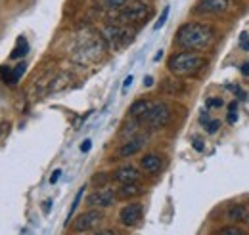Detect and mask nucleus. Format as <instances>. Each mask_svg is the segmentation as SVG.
I'll use <instances>...</instances> for the list:
<instances>
[{"instance_id": "nucleus-1", "label": "nucleus", "mask_w": 249, "mask_h": 235, "mask_svg": "<svg viewBox=\"0 0 249 235\" xmlns=\"http://www.w3.org/2000/svg\"><path fill=\"white\" fill-rule=\"evenodd\" d=\"M215 38V29L207 23L201 21H190L186 25H182L177 33V44L184 50H205L209 48V44Z\"/></svg>"}, {"instance_id": "nucleus-2", "label": "nucleus", "mask_w": 249, "mask_h": 235, "mask_svg": "<svg viewBox=\"0 0 249 235\" xmlns=\"http://www.w3.org/2000/svg\"><path fill=\"white\" fill-rule=\"evenodd\" d=\"M205 65V58L197 52L192 50H182L173 54L167 59V69L175 75V77H192L196 75L201 67Z\"/></svg>"}, {"instance_id": "nucleus-3", "label": "nucleus", "mask_w": 249, "mask_h": 235, "mask_svg": "<svg viewBox=\"0 0 249 235\" xmlns=\"http://www.w3.org/2000/svg\"><path fill=\"white\" fill-rule=\"evenodd\" d=\"M150 12H152V6L146 2H128L124 8L117 12V19L124 25H134V23L146 21Z\"/></svg>"}, {"instance_id": "nucleus-4", "label": "nucleus", "mask_w": 249, "mask_h": 235, "mask_svg": "<svg viewBox=\"0 0 249 235\" xmlns=\"http://www.w3.org/2000/svg\"><path fill=\"white\" fill-rule=\"evenodd\" d=\"M102 36L106 38V42L113 48V50H119L126 46L132 38H134V31L132 29H126V27H121L117 23H109L102 29Z\"/></svg>"}, {"instance_id": "nucleus-5", "label": "nucleus", "mask_w": 249, "mask_h": 235, "mask_svg": "<svg viewBox=\"0 0 249 235\" xmlns=\"http://www.w3.org/2000/svg\"><path fill=\"white\" fill-rule=\"evenodd\" d=\"M142 122L148 126V128H163L165 124H169L171 120V109L167 103H152V107L142 115Z\"/></svg>"}, {"instance_id": "nucleus-6", "label": "nucleus", "mask_w": 249, "mask_h": 235, "mask_svg": "<svg viewBox=\"0 0 249 235\" xmlns=\"http://www.w3.org/2000/svg\"><path fill=\"white\" fill-rule=\"evenodd\" d=\"M102 220H104L102 210H98V208H90V210L83 212V214L73 222V232H77V234L90 232V230H94Z\"/></svg>"}, {"instance_id": "nucleus-7", "label": "nucleus", "mask_w": 249, "mask_h": 235, "mask_svg": "<svg viewBox=\"0 0 249 235\" xmlns=\"http://www.w3.org/2000/svg\"><path fill=\"white\" fill-rule=\"evenodd\" d=\"M115 199H117V193L109 187H104V189H96L87 197V205L94 208H107L115 203Z\"/></svg>"}, {"instance_id": "nucleus-8", "label": "nucleus", "mask_w": 249, "mask_h": 235, "mask_svg": "<svg viewBox=\"0 0 249 235\" xmlns=\"http://www.w3.org/2000/svg\"><path fill=\"white\" fill-rule=\"evenodd\" d=\"M140 218H142V205H138V203H128L119 212V220H121V224L126 226V228L136 226L140 222Z\"/></svg>"}, {"instance_id": "nucleus-9", "label": "nucleus", "mask_w": 249, "mask_h": 235, "mask_svg": "<svg viewBox=\"0 0 249 235\" xmlns=\"http://www.w3.org/2000/svg\"><path fill=\"white\" fill-rule=\"evenodd\" d=\"M230 8V0H199L194 8L196 14H224Z\"/></svg>"}, {"instance_id": "nucleus-10", "label": "nucleus", "mask_w": 249, "mask_h": 235, "mask_svg": "<svg viewBox=\"0 0 249 235\" xmlns=\"http://www.w3.org/2000/svg\"><path fill=\"white\" fill-rule=\"evenodd\" d=\"M144 144H146V138H144V136H132V138H128L123 146L119 147L117 157H121V159L132 157V155H136V153L144 147Z\"/></svg>"}, {"instance_id": "nucleus-11", "label": "nucleus", "mask_w": 249, "mask_h": 235, "mask_svg": "<svg viewBox=\"0 0 249 235\" xmlns=\"http://www.w3.org/2000/svg\"><path fill=\"white\" fill-rule=\"evenodd\" d=\"M140 170L136 168V167H121V168H117L115 172H113V180L115 182H119V184H134V182H140Z\"/></svg>"}, {"instance_id": "nucleus-12", "label": "nucleus", "mask_w": 249, "mask_h": 235, "mask_svg": "<svg viewBox=\"0 0 249 235\" xmlns=\"http://www.w3.org/2000/svg\"><path fill=\"white\" fill-rule=\"evenodd\" d=\"M140 165H142V168H144L146 172L157 174V172L161 170V167H163V161H161V157H159L157 153H148V155L142 157Z\"/></svg>"}, {"instance_id": "nucleus-13", "label": "nucleus", "mask_w": 249, "mask_h": 235, "mask_svg": "<svg viewBox=\"0 0 249 235\" xmlns=\"http://www.w3.org/2000/svg\"><path fill=\"white\" fill-rule=\"evenodd\" d=\"M142 191H144V189L138 185V182H134V184H121V187H119L117 195H119V197H123V199H132V197L142 195Z\"/></svg>"}, {"instance_id": "nucleus-14", "label": "nucleus", "mask_w": 249, "mask_h": 235, "mask_svg": "<svg viewBox=\"0 0 249 235\" xmlns=\"http://www.w3.org/2000/svg\"><path fill=\"white\" fill-rule=\"evenodd\" d=\"M228 218H230V220H234V222L244 224V222H248L249 220L248 208H246L244 205H232L230 208H228Z\"/></svg>"}, {"instance_id": "nucleus-15", "label": "nucleus", "mask_w": 249, "mask_h": 235, "mask_svg": "<svg viewBox=\"0 0 249 235\" xmlns=\"http://www.w3.org/2000/svg\"><path fill=\"white\" fill-rule=\"evenodd\" d=\"M150 107H152V101H148V100H138V101H134V103L130 105L128 115L134 118H138V117H142Z\"/></svg>"}, {"instance_id": "nucleus-16", "label": "nucleus", "mask_w": 249, "mask_h": 235, "mask_svg": "<svg viewBox=\"0 0 249 235\" xmlns=\"http://www.w3.org/2000/svg\"><path fill=\"white\" fill-rule=\"evenodd\" d=\"M29 52V44H27V38L25 36H19L18 38V44H16V50L10 54L12 59H19V58H25Z\"/></svg>"}, {"instance_id": "nucleus-17", "label": "nucleus", "mask_w": 249, "mask_h": 235, "mask_svg": "<svg viewBox=\"0 0 249 235\" xmlns=\"http://www.w3.org/2000/svg\"><path fill=\"white\" fill-rule=\"evenodd\" d=\"M85 191H87V187L83 185L79 191H77V195H75V199H73V205H71V208H69V214H67V220H65V226L71 222V216L75 214V210H77V206L81 205V201H83V197H85Z\"/></svg>"}, {"instance_id": "nucleus-18", "label": "nucleus", "mask_w": 249, "mask_h": 235, "mask_svg": "<svg viewBox=\"0 0 249 235\" xmlns=\"http://www.w3.org/2000/svg\"><path fill=\"white\" fill-rule=\"evenodd\" d=\"M126 4H128V0H104V2H102V6H104L106 10H111V12H119Z\"/></svg>"}, {"instance_id": "nucleus-19", "label": "nucleus", "mask_w": 249, "mask_h": 235, "mask_svg": "<svg viewBox=\"0 0 249 235\" xmlns=\"http://www.w3.org/2000/svg\"><path fill=\"white\" fill-rule=\"evenodd\" d=\"M23 73H25V63L21 61V63H18V65H16V69L12 71V84H16V83L21 79V75H23Z\"/></svg>"}, {"instance_id": "nucleus-20", "label": "nucleus", "mask_w": 249, "mask_h": 235, "mask_svg": "<svg viewBox=\"0 0 249 235\" xmlns=\"http://www.w3.org/2000/svg\"><path fill=\"white\" fill-rule=\"evenodd\" d=\"M169 12H171V8H169V6H165V8H163V12H161V16H159V19H157L156 25H154V31H159L163 25H165V21H167V17H169Z\"/></svg>"}, {"instance_id": "nucleus-21", "label": "nucleus", "mask_w": 249, "mask_h": 235, "mask_svg": "<svg viewBox=\"0 0 249 235\" xmlns=\"http://www.w3.org/2000/svg\"><path fill=\"white\" fill-rule=\"evenodd\" d=\"M218 235H246L240 228H234V226H226V228H222Z\"/></svg>"}, {"instance_id": "nucleus-22", "label": "nucleus", "mask_w": 249, "mask_h": 235, "mask_svg": "<svg viewBox=\"0 0 249 235\" xmlns=\"http://www.w3.org/2000/svg\"><path fill=\"white\" fill-rule=\"evenodd\" d=\"M203 128L209 132V134H215L218 128H220V120H217V118H213V120H209L207 124H203Z\"/></svg>"}, {"instance_id": "nucleus-23", "label": "nucleus", "mask_w": 249, "mask_h": 235, "mask_svg": "<svg viewBox=\"0 0 249 235\" xmlns=\"http://www.w3.org/2000/svg\"><path fill=\"white\" fill-rule=\"evenodd\" d=\"M107 180H109V176H107L106 172H100V174H96V176L92 178V182L96 184V185H106Z\"/></svg>"}, {"instance_id": "nucleus-24", "label": "nucleus", "mask_w": 249, "mask_h": 235, "mask_svg": "<svg viewBox=\"0 0 249 235\" xmlns=\"http://www.w3.org/2000/svg\"><path fill=\"white\" fill-rule=\"evenodd\" d=\"M205 107H207V109H213V107H222V100H218V98H209V100L205 101Z\"/></svg>"}, {"instance_id": "nucleus-25", "label": "nucleus", "mask_w": 249, "mask_h": 235, "mask_svg": "<svg viewBox=\"0 0 249 235\" xmlns=\"http://www.w3.org/2000/svg\"><path fill=\"white\" fill-rule=\"evenodd\" d=\"M240 48H244L246 52H249V34L248 33H240Z\"/></svg>"}, {"instance_id": "nucleus-26", "label": "nucleus", "mask_w": 249, "mask_h": 235, "mask_svg": "<svg viewBox=\"0 0 249 235\" xmlns=\"http://www.w3.org/2000/svg\"><path fill=\"white\" fill-rule=\"evenodd\" d=\"M226 88H228V90H232V92H236V96H238V98H240L242 101H246V100H248V96H246V92H244V90H242V88H238V86H234V84H228Z\"/></svg>"}, {"instance_id": "nucleus-27", "label": "nucleus", "mask_w": 249, "mask_h": 235, "mask_svg": "<svg viewBox=\"0 0 249 235\" xmlns=\"http://www.w3.org/2000/svg\"><path fill=\"white\" fill-rule=\"evenodd\" d=\"M192 146L196 151H203V142H201V138H194L192 140Z\"/></svg>"}, {"instance_id": "nucleus-28", "label": "nucleus", "mask_w": 249, "mask_h": 235, "mask_svg": "<svg viewBox=\"0 0 249 235\" xmlns=\"http://www.w3.org/2000/svg\"><path fill=\"white\" fill-rule=\"evenodd\" d=\"M236 120H238V115H236V111H228V117H226V122L234 124Z\"/></svg>"}, {"instance_id": "nucleus-29", "label": "nucleus", "mask_w": 249, "mask_h": 235, "mask_svg": "<svg viewBox=\"0 0 249 235\" xmlns=\"http://www.w3.org/2000/svg\"><path fill=\"white\" fill-rule=\"evenodd\" d=\"M90 147H92V142H90V140H85V142L81 144V151L87 153V151H90Z\"/></svg>"}, {"instance_id": "nucleus-30", "label": "nucleus", "mask_w": 249, "mask_h": 235, "mask_svg": "<svg viewBox=\"0 0 249 235\" xmlns=\"http://www.w3.org/2000/svg\"><path fill=\"white\" fill-rule=\"evenodd\" d=\"M60 178H62V170H54V174L50 176V184H56Z\"/></svg>"}, {"instance_id": "nucleus-31", "label": "nucleus", "mask_w": 249, "mask_h": 235, "mask_svg": "<svg viewBox=\"0 0 249 235\" xmlns=\"http://www.w3.org/2000/svg\"><path fill=\"white\" fill-rule=\"evenodd\" d=\"M132 81H134V77H132V75H128V77H126V79H124V83H123V90H126V88H128V86H130V84H132Z\"/></svg>"}, {"instance_id": "nucleus-32", "label": "nucleus", "mask_w": 249, "mask_h": 235, "mask_svg": "<svg viewBox=\"0 0 249 235\" xmlns=\"http://www.w3.org/2000/svg\"><path fill=\"white\" fill-rule=\"evenodd\" d=\"M242 75H244V77H249V61H246V63L242 65Z\"/></svg>"}, {"instance_id": "nucleus-33", "label": "nucleus", "mask_w": 249, "mask_h": 235, "mask_svg": "<svg viewBox=\"0 0 249 235\" xmlns=\"http://www.w3.org/2000/svg\"><path fill=\"white\" fill-rule=\"evenodd\" d=\"M228 111H238V101H232V103H228Z\"/></svg>"}, {"instance_id": "nucleus-34", "label": "nucleus", "mask_w": 249, "mask_h": 235, "mask_svg": "<svg viewBox=\"0 0 249 235\" xmlns=\"http://www.w3.org/2000/svg\"><path fill=\"white\" fill-rule=\"evenodd\" d=\"M94 235H115L111 230H102V232H96Z\"/></svg>"}, {"instance_id": "nucleus-35", "label": "nucleus", "mask_w": 249, "mask_h": 235, "mask_svg": "<svg viewBox=\"0 0 249 235\" xmlns=\"http://www.w3.org/2000/svg\"><path fill=\"white\" fill-rule=\"evenodd\" d=\"M154 84V77H146V81H144V86H152Z\"/></svg>"}, {"instance_id": "nucleus-36", "label": "nucleus", "mask_w": 249, "mask_h": 235, "mask_svg": "<svg viewBox=\"0 0 249 235\" xmlns=\"http://www.w3.org/2000/svg\"><path fill=\"white\" fill-rule=\"evenodd\" d=\"M50 206H52V199H48V201L44 203V212H48V210H50Z\"/></svg>"}]
</instances>
